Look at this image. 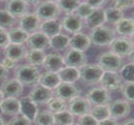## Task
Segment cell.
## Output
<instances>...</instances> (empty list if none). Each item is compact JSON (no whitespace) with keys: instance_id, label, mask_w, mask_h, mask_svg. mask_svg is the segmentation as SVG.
Here are the masks:
<instances>
[{"instance_id":"obj_1","label":"cell","mask_w":134,"mask_h":125,"mask_svg":"<svg viewBox=\"0 0 134 125\" xmlns=\"http://www.w3.org/2000/svg\"><path fill=\"white\" fill-rule=\"evenodd\" d=\"M15 79L24 85H36L39 83L40 73L35 66L30 64H21L15 69Z\"/></svg>"},{"instance_id":"obj_2","label":"cell","mask_w":134,"mask_h":125,"mask_svg":"<svg viewBox=\"0 0 134 125\" xmlns=\"http://www.w3.org/2000/svg\"><path fill=\"white\" fill-rule=\"evenodd\" d=\"M88 37L94 45L105 46L111 45L115 38V33L110 27L102 25L92 29Z\"/></svg>"},{"instance_id":"obj_3","label":"cell","mask_w":134,"mask_h":125,"mask_svg":"<svg viewBox=\"0 0 134 125\" xmlns=\"http://www.w3.org/2000/svg\"><path fill=\"white\" fill-rule=\"evenodd\" d=\"M79 79L88 86L100 82L104 71L97 64H85L79 68Z\"/></svg>"},{"instance_id":"obj_4","label":"cell","mask_w":134,"mask_h":125,"mask_svg":"<svg viewBox=\"0 0 134 125\" xmlns=\"http://www.w3.org/2000/svg\"><path fill=\"white\" fill-rule=\"evenodd\" d=\"M97 64L104 72H117L123 67V60L121 57L112 52H103L97 55Z\"/></svg>"},{"instance_id":"obj_5","label":"cell","mask_w":134,"mask_h":125,"mask_svg":"<svg viewBox=\"0 0 134 125\" xmlns=\"http://www.w3.org/2000/svg\"><path fill=\"white\" fill-rule=\"evenodd\" d=\"M61 10L56 1H39L35 5V13L40 20L44 21L55 20L60 16Z\"/></svg>"},{"instance_id":"obj_6","label":"cell","mask_w":134,"mask_h":125,"mask_svg":"<svg viewBox=\"0 0 134 125\" xmlns=\"http://www.w3.org/2000/svg\"><path fill=\"white\" fill-rule=\"evenodd\" d=\"M111 52L118 56H129L133 53V43L132 39L127 37H119L115 38L110 45Z\"/></svg>"},{"instance_id":"obj_7","label":"cell","mask_w":134,"mask_h":125,"mask_svg":"<svg viewBox=\"0 0 134 125\" xmlns=\"http://www.w3.org/2000/svg\"><path fill=\"white\" fill-rule=\"evenodd\" d=\"M80 94L81 90L74 83L61 82L55 88L56 97L65 101H70Z\"/></svg>"},{"instance_id":"obj_8","label":"cell","mask_w":134,"mask_h":125,"mask_svg":"<svg viewBox=\"0 0 134 125\" xmlns=\"http://www.w3.org/2000/svg\"><path fill=\"white\" fill-rule=\"evenodd\" d=\"M67 110L73 116H81L90 114L91 104L86 98L79 96L70 100L67 105Z\"/></svg>"},{"instance_id":"obj_9","label":"cell","mask_w":134,"mask_h":125,"mask_svg":"<svg viewBox=\"0 0 134 125\" xmlns=\"http://www.w3.org/2000/svg\"><path fill=\"white\" fill-rule=\"evenodd\" d=\"M108 106L110 115L115 120L125 118L131 111L130 103L125 99H117L111 101Z\"/></svg>"},{"instance_id":"obj_10","label":"cell","mask_w":134,"mask_h":125,"mask_svg":"<svg viewBox=\"0 0 134 125\" xmlns=\"http://www.w3.org/2000/svg\"><path fill=\"white\" fill-rule=\"evenodd\" d=\"M86 98L94 106L108 105L111 102V96L107 90L103 88H93L88 91Z\"/></svg>"},{"instance_id":"obj_11","label":"cell","mask_w":134,"mask_h":125,"mask_svg":"<svg viewBox=\"0 0 134 125\" xmlns=\"http://www.w3.org/2000/svg\"><path fill=\"white\" fill-rule=\"evenodd\" d=\"M63 59L65 66L77 69L87 64V57L83 52L71 48L65 52Z\"/></svg>"},{"instance_id":"obj_12","label":"cell","mask_w":134,"mask_h":125,"mask_svg":"<svg viewBox=\"0 0 134 125\" xmlns=\"http://www.w3.org/2000/svg\"><path fill=\"white\" fill-rule=\"evenodd\" d=\"M0 90L5 98H17L23 93V87L16 79H6L3 81Z\"/></svg>"},{"instance_id":"obj_13","label":"cell","mask_w":134,"mask_h":125,"mask_svg":"<svg viewBox=\"0 0 134 125\" xmlns=\"http://www.w3.org/2000/svg\"><path fill=\"white\" fill-rule=\"evenodd\" d=\"M28 97L36 105H43L47 104L53 98L52 91L42 85H36L31 90Z\"/></svg>"},{"instance_id":"obj_14","label":"cell","mask_w":134,"mask_h":125,"mask_svg":"<svg viewBox=\"0 0 134 125\" xmlns=\"http://www.w3.org/2000/svg\"><path fill=\"white\" fill-rule=\"evenodd\" d=\"M31 50L44 51L50 47V38L41 32L29 34L26 41Z\"/></svg>"},{"instance_id":"obj_15","label":"cell","mask_w":134,"mask_h":125,"mask_svg":"<svg viewBox=\"0 0 134 125\" xmlns=\"http://www.w3.org/2000/svg\"><path fill=\"white\" fill-rule=\"evenodd\" d=\"M41 25V20L35 13H27L20 20V28L28 34L37 32Z\"/></svg>"},{"instance_id":"obj_16","label":"cell","mask_w":134,"mask_h":125,"mask_svg":"<svg viewBox=\"0 0 134 125\" xmlns=\"http://www.w3.org/2000/svg\"><path fill=\"white\" fill-rule=\"evenodd\" d=\"M99 83L102 88L107 91H114L120 87L122 79L117 72H104Z\"/></svg>"},{"instance_id":"obj_17","label":"cell","mask_w":134,"mask_h":125,"mask_svg":"<svg viewBox=\"0 0 134 125\" xmlns=\"http://www.w3.org/2000/svg\"><path fill=\"white\" fill-rule=\"evenodd\" d=\"M29 4L25 1H7L5 4V10L13 16L22 17L28 13Z\"/></svg>"},{"instance_id":"obj_18","label":"cell","mask_w":134,"mask_h":125,"mask_svg":"<svg viewBox=\"0 0 134 125\" xmlns=\"http://www.w3.org/2000/svg\"><path fill=\"white\" fill-rule=\"evenodd\" d=\"M43 66L48 72L58 73L65 67L63 57L58 53H50L46 55Z\"/></svg>"},{"instance_id":"obj_19","label":"cell","mask_w":134,"mask_h":125,"mask_svg":"<svg viewBox=\"0 0 134 125\" xmlns=\"http://www.w3.org/2000/svg\"><path fill=\"white\" fill-rule=\"evenodd\" d=\"M27 52V49L23 44L18 45L9 43L4 48V54L6 58H8L15 61L25 58Z\"/></svg>"},{"instance_id":"obj_20","label":"cell","mask_w":134,"mask_h":125,"mask_svg":"<svg viewBox=\"0 0 134 125\" xmlns=\"http://www.w3.org/2000/svg\"><path fill=\"white\" fill-rule=\"evenodd\" d=\"M20 114L30 121H33L38 111V106L28 96L23 97L20 100Z\"/></svg>"},{"instance_id":"obj_21","label":"cell","mask_w":134,"mask_h":125,"mask_svg":"<svg viewBox=\"0 0 134 125\" xmlns=\"http://www.w3.org/2000/svg\"><path fill=\"white\" fill-rule=\"evenodd\" d=\"M62 26L70 33H78L82 28V21L81 19L75 13L67 15L62 22Z\"/></svg>"},{"instance_id":"obj_22","label":"cell","mask_w":134,"mask_h":125,"mask_svg":"<svg viewBox=\"0 0 134 125\" xmlns=\"http://www.w3.org/2000/svg\"><path fill=\"white\" fill-rule=\"evenodd\" d=\"M90 45L91 41L89 37L83 33H76L70 38L69 45L73 50L83 52L90 48Z\"/></svg>"},{"instance_id":"obj_23","label":"cell","mask_w":134,"mask_h":125,"mask_svg":"<svg viewBox=\"0 0 134 125\" xmlns=\"http://www.w3.org/2000/svg\"><path fill=\"white\" fill-rule=\"evenodd\" d=\"M2 113L9 116H16L20 114V100L17 98H4L0 104Z\"/></svg>"},{"instance_id":"obj_24","label":"cell","mask_w":134,"mask_h":125,"mask_svg":"<svg viewBox=\"0 0 134 125\" xmlns=\"http://www.w3.org/2000/svg\"><path fill=\"white\" fill-rule=\"evenodd\" d=\"M40 29L41 30V33L51 38L60 34L61 32L62 23L57 19L48 20V21H44L41 25Z\"/></svg>"},{"instance_id":"obj_25","label":"cell","mask_w":134,"mask_h":125,"mask_svg":"<svg viewBox=\"0 0 134 125\" xmlns=\"http://www.w3.org/2000/svg\"><path fill=\"white\" fill-rule=\"evenodd\" d=\"M115 31L122 37H132L133 34V20L124 18L115 25Z\"/></svg>"},{"instance_id":"obj_26","label":"cell","mask_w":134,"mask_h":125,"mask_svg":"<svg viewBox=\"0 0 134 125\" xmlns=\"http://www.w3.org/2000/svg\"><path fill=\"white\" fill-rule=\"evenodd\" d=\"M85 21L88 27L91 29L102 26L105 22L104 10L102 8L94 9L93 12L85 19Z\"/></svg>"},{"instance_id":"obj_27","label":"cell","mask_w":134,"mask_h":125,"mask_svg":"<svg viewBox=\"0 0 134 125\" xmlns=\"http://www.w3.org/2000/svg\"><path fill=\"white\" fill-rule=\"evenodd\" d=\"M39 83L48 89H55L61 83L60 78L57 73L47 72L40 75Z\"/></svg>"},{"instance_id":"obj_28","label":"cell","mask_w":134,"mask_h":125,"mask_svg":"<svg viewBox=\"0 0 134 125\" xmlns=\"http://www.w3.org/2000/svg\"><path fill=\"white\" fill-rule=\"evenodd\" d=\"M61 82L74 83L79 79V71L77 68L65 66L57 73Z\"/></svg>"},{"instance_id":"obj_29","label":"cell","mask_w":134,"mask_h":125,"mask_svg":"<svg viewBox=\"0 0 134 125\" xmlns=\"http://www.w3.org/2000/svg\"><path fill=\"white\" fill-rule=\"evenodd\" d=\"M45 57V53L43 51L30 50L27 52L25 58L28 64L36 67L43 64Z\"/></svg>"},{"instance_id":"obj_30","label":"cell","mask_w":134,"mask_h":125,"mask_svg":"<svg viewBox=\"0 0 134 125\" xmlns=\"http://www.w3.org/2000/svg\"><path fill=\"white\" fill-rule=\"evenodd\" d=\"M8 35L10 43L18 45H23L24 43L26 42L29 36L28 33L20 28H11L8 32Z\"/></svg>"},{"instance_id":"obj_31","label":"cell","mask_w":134,"mask_h":125,"mask_svg":"<svg viewBox=\"0 0 134 125\" xmlns=\"http://www.w3.org/2000/svg\"><path fill=\"white\" fill-rule=\"evenodd\" d=\"M33 121L36 125H54V114L49 110H38Z\"/></svg>"},{"instance_id":"obj_32","label":"cell","mask_w":134,"mask_h":125,"mask_svg":"<svg viewBox=\"0 0 134 125\" xmlns=\"http://www.w3.org/2000/svg\"><path fill=\"white\" fill-rule=\"evenodd\" d=\"M70 38L65 34H58L50 38V46L55 50L62 51L69 45Z\"/></svg>"},{"instance_id":"obj_33","label":"cell","mask_w":134,"mask_h":125,"mask_svg":"<svg viewBox=\"0 0 134 125\" xmlns=\"http://www.w3.org/2000/svg\"><path fill=\"white\" fill-rule=\"evenodd\" d=\"M105 21L111 24H117L119 21L124 18V12L114 7L107 8L104 10Z\"/></svg>"},{"instance_id":"obj_34","label":"cell","mask_w":134,"mask_h":125,"mask_svg":"<svg viewBox=\"0 0 134 125\" xmlns=\"http://www.w3.org/2000/svg\"><path fill=\"white\" fill-rule=\"evenodd\" d=\"M54 121L57 125H69L74 123V116L65 110L54 114Z\"/></svg>"},{"instance_id":"obj_35","label":"cell","mask_w":134,"mask_h":125,"mask_svg":"<svg viewBox=\"0 0 134 125\" xmlns=\"http://www.w3.org/2000/svg\"><path fill=\"white\" fill-rule=\"evenodd\" d=\"M90 114L98 122L110 117L108 105L95 106L91 110Z\"/></svg>"},{"instance_id":"obj_36","label":"cell","mask_w":134,"mask_h":125,"mask_svg":"<svg viewBox=\"0 0 134 125\" xmlns=\"http://www.w3.org/2000/svg\"><path fill=\"white\" fill-rule=\"evenodd\" d=\"M47 107L50 112L55 114L66 110L67 104L66 101L62 100L58 98H52L47 103Z\"/></svg>"},{"instance_id":"obj_37","label":"cell","mask_w":134,"mask_h":125,"mask_svg":"<svg viewBox=\"0 0 134 125\" xmlns=\"http://www.w3.org/2000/svg\"><path fill=\"white\" fill-rule=\"evenodd\" d=\"M15 22V18L6 10H0V29H11Z\"/></svg>"},{"instance_id":"obj_38","label":"cell","mask_w":134,"mask_h":125,"mask_svg":"<svg viewBox=\"0 0 134 125\" xmlns=\"http://www.w3.org/2000/svg\"><path fill=\"white\" fill-rule=\"evenodd\" d=\"M59 8L67 15L73 13L77 6L80 3L79 1H68V0H60L56 1Z\"/></svg>"},{"instance_id":"obj_39","label":"cell","mask_w":134,"mask_h":125,"mask_svg":"<svg viewBox=\"0 0 134 125\" xmlns=\"http://www.w3.org/2000/svg\"><path fill=\"white\" fill-rule=\"evenodd\" d=\"M133 82L125 81L121 85L120 91L123 96L129 103H133Z\"/></svg>"},{"instance_id":"obj_40","label":"cell","mask_w":134,"mask_h":125,"mask_svg":"<svg viewBox=\"0 0 134 125\" xmlns=\"http://www.w3.org/2000/svg\"><path fill=\"white\" fill-rule=\"evenodd\" d=\"M93 10L94 9L87 1H84L80 3L73 13L75 14L80 19H86L93 12Z\"/></svg>"},{"instance_id":"obj_41","label":"cell","mask_w":134,"mask_h":125,"mask_svg":"<svg viewBox=\"0 0 134 125\" xmlns=\"http://www.w3.org/2000/svg\"><path fill=\"white\" fill-rule=\"evenodd\" d=\"M121 76L125 81L133 82V63H129L123 66L120 70Z\"/></svg>"},{"instance_id":"obj_42","label":"cell","mask_w":134,"mask_h":125,"mask_svg":"<svg viewBox=\"0 0 134 125\" xmlns=\"http://www.w3.org/2000/svg\"><path fill=\"white\" fill-rule=\"evenodd\" d=\"M7 125H31V121L21 114L14 116Z\"/></svg>"},{"instance_id":"obj_43","label":"cell","mask_w":134,"mask_h":125,"mask_svg":"<svg viewBox=\"0 0 134 125\" xmlns=\"http://www.w3.org/2000/svg\"><path fill=\"white\" fill-rule=\"evenodd\" d=\"M98 122L91 114H87L79 117L78 125H98Z\"/></svg>"},{"instance_id":"obj_44","label":"cell","mask_w":134,"mask_h":125,"mask_svg":"<svg viewBox=\"0 0 134 125\" xmlns=\"http://www.w3.org/2000/svg\"><path fill=\"white\" fill-rule=\"evenodd\" d=\"M133 1H124V0H118L114 2V8L119 10L124 11L127 9L131 8L133 6Z\"/></svg>"},{"instance_id":"obj_45","label":"cell","mask_w":134,"mask_h":125,"mask_svg":"<svg viewBox=\"0 0 134 125\" xmlns=\"http://www.w3.org/2000/svg\"><path fill=\"white\" fill-rule=\"evenodd\" d=\"M9 43L8 32L5 30L0 29V48H5Z\"/></svg>"},{"instance_id":"obj_46","label":"cell","mask_w":134,"mask_h":125,"mask_svg":"<svg viewBox=\"0 0 134 125\" xmlns=\"http://www.w3.org/2000/svg\"><path fill=\"white\" fill-rule=\"evenodd\" d=\"M1 64H3L6 68L9 69L15 67L16 64V61H14V60H13L12 59H9L8 58H6L5 57V58L2 60V62H1Z\"/></svg>"},{"instance_id":"obj_47","label":"cell","mask_w":134,"mask_h":125,"mask_svg":"<svg viewBox=\"0 0 134 125\" xmlns=\"http://www.w3.org/2000/svg\"><path fill=\"white\" fill-rule=\"evenodd\" d=\"M9 75V69L6 68L0 63V81H4L7 79Z\"/></svg>"},{"instance_id":"obj_48","label":"cell","mask_w":134,"mask_h":125,"mask_svg":"<svg viewBox=\"0 0 134 125\" xmlns=\"http://www.w3.org/2000/svg\"><path fill=\"white\" fill-rule=\"evenodd\" d=\"M98 125H120L117 120L114 118L109 117L104 120H102L98 122Z\"/></svg>"},{"instance_id":"obj_49","label":"cell","mask_w":134,"mask_h":125,"mask_svg":"<svg viewBox=\"0 0 134 125\" xmlns=\"http://www.w3.org/2000/svg\"><path fill=\"white\" fill-rule=\"evenodd\" d=\"M90 5L93 8V9L101 8L103 6L105 5L107 3L106 1H87Z\"/></svg>"},{"instance_id":"obj_50","label":"cell","mask_w":134,"mask_h":125,"mask_svg":"<svg viewBox=\"0 0 134 125\" xmlns=\"http://www.w3.org/2000/svg\"><path fill=\"white\" fill-rule=\"evenodd\" d=\"M120 125H134L133 119V118H130V119L125 120Z\"/></svg>"},{"instance_id":"obj_51","label":"cell","mask_w":134,"mask_h":125,"mask_svg":"<svg viewBox=\"0 0 134 125\" xmlns=\"http://www.w3.org/2000/svg\"><path fill=\"white\" fill-rule=\"evenodd\" d=\"M0 125H6L5 121L1 116H0Z\"/></svg>"},{"instance_id":"obj_52","label":"cell","mask_w":134,"mask_h":125,"mask_svg":"<svg viewBox=\"0 0 134 125\" xmlns=\"http://www.w3.org/2000/svg\"><path fill=\"white\" fill-rule=\"evenodd\" d=\"M4 99V96H3L2 93H1V90H0V104H1V103H2V101H3V99Z\"/></svg>"},{"instance_id":"obj_53","label":"cell","mask_w":134,"mask_h":125,"mask_svg":"<svg viewBox=\"0 0 134 125\" xmlns=\"http://www.w3.org/2000/svg\"><path fill=\"white\" fill-rule=\"evenodd\" d=\"M2 113V111H1V106H0V115H1V114Z\"/></svg>"},{"instance_id":"obj_54","label":"cell","mask_w":134,"mask_h":125,"mask_svg":"<svg viewBox=\"0 0 134 125\" xmlns=\"http://www.w3.org/2000/svg\"><path fill=\"white\" fill-rule=\"evenodd\" d=\"M69 125H78V124H75V123H72V124H69Z\"/></svg>"}]
</instances>
